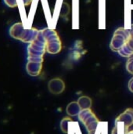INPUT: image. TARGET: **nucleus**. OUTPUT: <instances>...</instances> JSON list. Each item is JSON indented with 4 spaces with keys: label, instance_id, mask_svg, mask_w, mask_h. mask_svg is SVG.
<instances>
[{
    "label": "nucleus",
    "instance_id": "obj_1",
    "mask_svg": "<svg viewBox=\"0 0 133 134\" xmlns=\"http://www.w3.org/2000/svg\"><path fill=\"white\" fill-rule=\"evenodd\" d=\"M28 60L43 62V56L46 52V40L42 32L39 31L38 35L27 47Z\"/></svg>",
    "mask_w": 133,
    "mask_h": 134
},
{
    "label": "nucleus",
    "instance_id": "obj_2",
    "mask_svg": "<svg viewBox=\"0 0 133 134\" xmlns=\"http://www.w3.org/2000/svg\"><path fill=\"white\" fill-rule=\"evenodd\" d=\"M38 32L39 31L34 27L24 28L23 24L20 22L14 24L9 30V34L13 38L27 43H31L34 41Z\"/></svg>",
    "mask_w": 133,
    "mask_h": 134
},
{
    "label": "nucleus",
    "instance_id": "obj_3",
    "mask_svg": "<svg viewBox=\"0 0 133 134\" xmlns=\"http://www.w3.org/2000/svg\"><path fill=\"white\" fill-rule=\"evenodd\" d=\"M42 32L46 40V51L51 54H56L60 52L62 43L57 32L53 29L45 28Z\"/></svg>",
    "mask_w": 133,
    "mask_h": 134
},
{
    "label": "nucleus",
    "instance_id": "obj_4",
    "mask_svg": "<svg viewBox=\"0 0 133 134\" xmlns=\"http://www.w3.org/2000/svg\"><path fill=\"white\" fill-rule=\"evenodd\" d=\"M131 37L132 36L130 30L125 29L124 27L118 28L115 31L112 40L111 42L110 47L111 50L114 52H118Z\"/></svg>",
    "mask_w": 133,
    "mask_h": 134
},
{
    "label": "nucleus",
    "instance_id": "obj_5",
    "mask_svg": "<svg viewBox=\"0 0 133 134\" xmlns=\"http://www.w3.org/2000/svg\"><path fill=\"white\" fill-rule=\"evenodd\" d=\"M78 119L85 126L90 133L92 134L95 132L99 123V120L90 108L82 110L78 115Z\"/></svg>",
    "mask_w": 133,
    "mask_h": 134
},
{
    "label": "nucleus",
    "instance_id": "obj_6",
    "mask_svg": "<svg viewBox=\"0 0 133 134\" xmlns=\"http://www.w3.org/2000/svg\"><path fill=\"white\" fill-rule=\"evenodd\" d=\"M48 88H49V90L53 94L58 95L63 92L65 89V84H64V82L61 79L56 78V79H51L49 82Z\"/></svg>",
    "mask_w": 133,
    "mask_h": 134
},
{
    "label": "nucleus",
    "instance_id": "obj_7",
    "mask_svg": "<svg viewBox=\"0 0 133 134\" xmlns=\"http://www.w3.org/2000/svg\"><path fill=\"white\" fill-rule=\"evenodd\" d=\"M116 124L118 122L124 123V127L125 130L129 129L133 125V108H128L122 114H121L116 119Z\"/></svg>",
    "mask_w": 133,
    "mask_h": 134
},
{
    "label": "nucleus",
    "instance_id": "obj_8",
    "mask_svg": "<svg viewBox=\"0 0 133 134\" xmlns=\"http://www.w3.org/2000/svg\"><path fill=\"white\" fill-rule=\"evenodd\" d=\"M42 68V62L28 60L27 66H26V70L27 73L31 76L39 75L41 73Z\"/></svg>",
    "mask_w": 133,
    "mask_h": 134
},
{
    "label": "nucleus",
    "instance_id": "obj_9",
    "mask_svg": "<svg viewBox=\"0 0 133 134\" xmlns=\"http://www.w3.org/2000/svg\"><path fill=\"white\" fill-rule=\"evenodd\" d=\"M118 53L126 58H129L133 55V38L131 37L128 42L122 46V48L118 51Z\"/></svg>",
    "mask_w": 133,
    "mask_h": 134
},
{
    "label": "nucleus",
    "instance_id": "obj_10",
    "mask_svg": "<svg viewBox=\"0 0 133 134\" xmlns=\"http://www.w3.org/2000/svg\"><path fill=\"white\" fill-rule=\"evenodd\" d=\"M82 109L78 104V102H75V101H73V102H71L67 108H66V111L67 113V115L69 116H76V115H78L79 113L81 112Z\"/></svg>",
    "mask_w": 133,
    "mask_h": 134
},
{
    "label": "nucleus",
    "instance_id": "obj_11",
    "mask_svg": "<svg viewBox=\"0 0 133 134\" xmlns=\"http://www.w3.org/2000/svg\"><path fill=\"white\" fill-rule=\"evenodd\" d=\"M81 108L82 110H85V109H89L92 107V101L90 97L87 96H82L79 97V99L77 101Z\"/></svg>",
    "mask_w": 133,
    "mask_h": 134
},
{
    "label": "nucleus",
    "instance_id": "obj_12",
    "mask_svg": "<svg viewBox=\"0 0 133 134\" xmlns=\"http://www.w3.org/2000/svg\"><path fill=\"white\" fill-rule=\"evenodd\" d=\"M71 122V119L70 118H64L63 119V120L60 122V128L61 130L64 133H67L68 132V123Z\"/></svg>",
    "mask_w": 133,
    "mask_h": 134
},
{
    "label": "nucleus",
    "instance_id": "obj_13",
    "mask_svg": "<svg viewBox=\"0 0 133 134\" xmlns=\"http://www.w3.org/2000/svg\"><path fill=\"white\" fill-rule=\"evenodd\" d=\"M126 68L128 71L131 74H133V57H129V59L127 61Z\"/></svg>",
    "mask_w": 133,
    "mask_h": 134
},
{
    "label": "nucleus",
    "instance_id": "obj_14",
    "mask_svg": "<svg viewBox=\"0 0 133 134\" xmlns=\"http://www.w3.org/2000/svg\"><path fill=\"white\" fill-rule=\"evenodd\" d=\"M4 2L5 3L6 5H8L9 7H11V8H14V7L17 6V5H18L17 0H4Z\"/></svg>",
    "mask_w": 133,
    "mask_h": 134
},
{
    "label": "nucleus",
    "instance_id": "obj_15",
    "mask_svg": "<svg viewBox=\"0 0 133 134\" xmlns=\"http://www.w3.org/2000/svg\"><path fill=\"white\" fill-rule=\"evenodd\" d=\"M128 86H129V90H130L132 93H133V78H132V79L129 80Z\"/></svg>",
    "mask_w": 133,
    "mask_h": 134
},
{
    "label": "nucleus",
    "instance_id": "obj_16",
    "mask_svg": "<svg viewBox=\"0 0 133 134\" xmlns=\"http://www.w3.org/2000/svg\"><path fill=\"white\" fill-rule=\"evenodd\" d=\"M32 1L33 0H23V2H24V5H28L32 2Z\"/></svg>",
    "mask_w": 133,
    "mask_h": 134
},
{
    "label": "nucleus",
    "instance_id": "obj_17",
    "mask_svg": "<svg viewBox=\"0 0 133 134\" xmlns=\"http://www.w3.org/2000/svg\"><path fill=\"white\" fill-rule=\"evenodd\" d=\"M130 32H131V36L133 38V25H132V27H131Z\"/></svg>",
    "mask_w": 133,
    "mask_h": 134
}]
</instances>
